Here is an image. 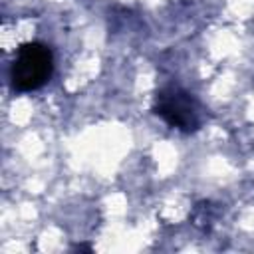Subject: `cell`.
Masks as SVG:
<instances>
[{"instance_id": "cell-1", "label": "cell", "mask_w": 254, "mask_h": 254, "mask_svg": "<svg viewBox=\"0 0 254 254\" xmlns=\"http://www.w3.org/2000/svg\"><path fill=\"white\" fill-rule=\"evenodd\" d=\"M54 71L52 50L42 42H28L18 48V54L10 65V81L16 91L40 89Z\"/></svg>"}, {"instance_id": "cell-2", "label": "cell", "mask_w": 254, "mask_h": 254, "mask_svg": "<svg viewBox=\"0 0 254 254\" xmlns=\"http://www.w3.org/2000/svg\"><path fill=\"white\" fill-rule=\"evenodd\" d=\"M155 113L171 127L179 131H194L198 127V111L194 99L179 89V87H167L157 93L155 99Z\"/></svg>"}]
</instances>
